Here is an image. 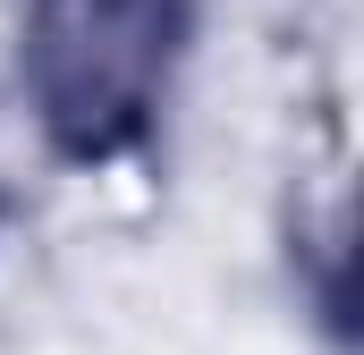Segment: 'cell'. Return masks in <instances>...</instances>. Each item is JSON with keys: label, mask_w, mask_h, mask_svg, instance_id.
Returning a JSON list of instances; mask_svg holds the SVG:
<instances>
[{"label": "cell", "mask_w": 364, "mask_h": 355, "mask_svg": "<svg viewBox=\"0 0 364 355\" xmlns=\"http://www.w3.org/2000/svg\"><path fill=\"white\" fill-rule=\"evenodd\" d=\"M203 0H26L17 9V85L68 170L144 161L178 68L195 51Z\"/></svg>", "instance_id": "cell-1"}, {"label": "cell", "mask_w": 364, "mask_h": 355, "mask_svg": "<svg viewBox=\"0 0 364 355\" xmlns=\"http://www.w3.org/2000/svg\"><path fill=\"white\" fill-rule=\"evenodd\" d=\"M0 229H9V195H0Z\"/></svg>", "instance_id": "cell-2"}]
</instances>
